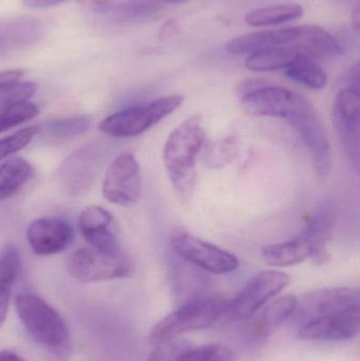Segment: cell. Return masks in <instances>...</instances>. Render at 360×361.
I'll return each instance as SVG.
<instances>
[{
	"mask_svg": "<svg viewBox=\"0 0 360 361\" xmlns=\"http://www.w3.org/2000/svg\"><path fill=\"white\" fill-rule=\"evenodd\" d=\"M333 214L329 209H319L308 216L302 233L310 240L313 247L312 261L316 265H323L329 261L328 243L333 228Z\"/></svg>",
	"mask_w": 360,
	"mask_h": 361,
	"instance_id": "ffe728a7",
	"label": "cell"
},
{
	"mask_svg": "<svg viewBox=\"0 0 360 361\" xmlns=\"http://www.w3.org/2000/svg\"><path fill=\"white\" fill-rule=\"evenodd\" d=\"M230 307V303L220 295L194 299L156 322L150 337L152 341H164L185 333L211 328Z\"/></svg>",
	"mask_w": 360,
	"mask_h": 361,
	"instance_id": "277c9868",
	"label": "cell"
},
{
	"mask_svg": "<svg viewBox=\"0 0 360 361\" xmlns=\"http://www.w3.org/2000/svg\"><path fill=\"white\" fill-rule=\"evenodd\" d=\"M78 229L91 247L110 252L122 250L114 233L113 218L105 208H85L78 218Z\"/></svg>",
	"mask_w": 360,
	"mask_h": 361,
	"instance_id": "9a60e30c",
	"label": "cell"
},
{
	"mask_svg": "<svg viewBox=\"0 0 360 361\" xmlns=\"http://www.w3.org/2000/svg\"><path fill=\"white\" fill-rule=\"evenodd\" d=\"M297 303L298 297L294 295H285L273 301L262 313L259 322L256 324L255 332L258 335L266 334L268 331L280 326L293 316Z\"/></svg>",
	"mask_w": 360,
	"mask_h": 361,
	"instance_id": "4316f807",
	"label": "cell"
},
{
	"mask_svg": "<svg viewBox=\"0 0 360 361\" xmlns=\"http://www.w3.org/2000/svg\"><path fill=\"white\" fill-rule=\"evenodd\" d=\"M99 148L87 146L74 152L61 165L59 177L68 192L78 195L89 190L99 169Z\"/></svg>",
	"mask_w": 360,
	"mask_h": 361,
	"instance_id": "5bb4252c",
	"label": "cell"
},
{
	"mask_svg": "<svg viewBox=\"0 0 360 361\" xmlns=\"http://www.w3.org/2000/svg\"><path fill=\"white\" fill-rule=\"evenodd\" d=\"M158 0H111L104 16L113 17L118 20L128 21L147 18L160 10Z\"/></svg>",
	"mask_w": 360,
	"mask_h": 361,
	"instance_id": "83f0119b",
	"label": "cell"
},
{
	"mask_svg": "<svg viewBox=\"0 0 360 361\" xmlns=\"http://www.w3.org/2000/svg\"><path fill=\"white\" fill-rule=\"evenodd\" d=\"M73 237L71 225L56 216L37 219L27 231L30 247L38 256H51L63 252L71 244Z\"/></svg>",
	"mask_w": 360,
	"mask_h": 361,
	"instance_id": "4fadbf2b",
	"label": "cell"
},
{
	"mask_svg": "<svg viewBox=\"0 0 360 361\" xmlns=\"http://www.w3.org/2000/svg\"><path fill=\"white\" fill-rule=\"evenodd\" d=\"M304 15V8L297 4H278L255 8L247 13L244 21L253 27L281 25L300 18Z\"/></svg>",
	"mask_w": 360,
	"mask_h": 361,
	"instance_id": "484cf974",
	"label": "cell"
},
{
	"mask_svg": "<svg viewBox=\"0 0 360 361\" xmlns=\"http://www.w3.org/2000/svg\"><path fill=\"white\" fill-rule=\"evenodd\" d=\"M299 37L294 46L302 47L314 56L315 54L328 55V56H340L344 54V47L325 31L323 27L316 25H302L297 27Z\"/></svg>",
	"mask_w": 360,
	"mask_h": 361,
	"instance_id": "603a6c76",
	"label": "cell"
},
{
	"mask_svg": "<svg viewBox=\"0 0 360 361\" xmlns=\"http://www.w3.org/2000/svg\"><path fill=\"white\" fill-rule=\"evenodd\" d=\"M178 31V25L175 20L168 21L163 25L162 30L160 32L161 39H167L175 35V32Z\"/></svg>",
	"mask_w": 360,
	"mask_h": 361,
	"instance_id": "74e56055",
	"label": "cell"
},
{
	"mask_svg": "<svg viewBox=\"0 0 360 361\" xmlns=\"http://www.w3.org/2000/svg\"><path fill=\"white\" fill-rule=\"evenodd\" d=\"M38 114L39 109L37 106L29 101L2 108L0 109V133L33 120Z\"/></svg>",
	"mask_w": 360,
	"mask_h": 361,
	"instance_id": "1f68e13d",
	"label": "cell"
},
{
	"mask_svg": "<svg viewBox=\"0 0 360 361\" xmlns=\"http://www.w3.org/2000/svg\"><path fill=\"white\" fill-rule=\"evenodd\" d=\"M23 4L31 8H48L58 6L67 0H23Z\"/></svg>",
	"mask_w": 360,
	"mask_h": 361,
	"instance_id": "d590c367",
	"label": "cell"
},
{
	"mask_svg": "<svg viewBox=\"0 0 360 361\" xmlns=\"http://www.w3.org/2000/svg\"><path fill=\"white\" fill-rule=\"evenodd\" d=\"M0 361H25L18 354L11 351L0 352Z\"/></svg>",
	"mask_w": 360,
	"mask_h": 361,
	"instance_id": "ab89813d",
	"label": "cell"
},
{
	"mask_svg": "<svg viewBox=\"0 0 360 361\" xmlns=\"http://www.w3.org/2000/svg\"><path fill=\"white\" fill-rule=\"evenodd\" d=\"M352 23L353 25H354V29L356 30V31H359L360 25L359 4H357V6H355L354 11L352 12Z\"/></svg>",
	"mask_w": 360,
	"mask_h": 361,
	"instance_id": "60d3db41",
	"label": "cell"
},
{
	"mask_svg": "<svg viewBox=\"0 0 360 361\" xmlns=\"http://www.w3.org/2000/svg\"><path fill=\"white\" fill-rule=\"evenodd\" d=\"M298 37L297 27L254 32L232 38L226 44L225 50L232 55H251L266 49L296 44Z\"/></svg>",
	"mask_w": 360,
	"mask_h": 361,
	"instance_id": "e0dca14e",
	"label": "cell"
},
{
	"mask_svg": "<svg viewBox=\"0 0 360 361\" xmlns=\"http://www.w3.org/2000/svg\"><path fill=\"white\" fill-rule=\"evenodd\" d=\"M268 84V82L263 80V78H252V80H244V82L239 85V95L242 97L243 95L247 94V93L252 92V91L256 90V89L260 88V87L266 86Z\"/></svg>",
	"mask_w": 360,
	"mask_h": 361,
	"instance_id": "e575fe53",
	"label": "cell"
},
{
	"mask_svg": "<svg viewBox=\"0 0 360 361\" xmlns=\"http://www.w3.org/2000/svg\"><path fill=\"white\" fill-rule=\"evenodd\" d=\"M287 78L313 90H323L328 85L325 70L315 63L313 55L306 52L297 61L285 69Z\"/></svg>",
	"mask_w": 360,
	"mask_h": 361,
	"instance_id": "d4e9b609",
	"label": "cell"
},
{
	"mask_svg": "<svg viewBox=\"0 0 360 361\" xmlns=\"http://www.w3.org/2000/svg\"><path fill=\"white\" fill-rule=\"evenodd\" d=\"M355 309H359V288H321L298 298L297 307L291 318L299 328L315 318Z\"/></svg>",
	"mask_w": 360,
	"mask_h": 361,
	"instance_id": "30bf717a",
	"label": "cell"
},
{
	"mask_svg": "<svg viewBox=\"0 0 360 361\" xmlns=\"http://www.w3.org/2000/svg\"><path fill=\"white\" fill-rule=\"evenodd\" d=\"M164 1H166V2H183V1H187V0H164Z\"/></svg>",
	"mask_w": 360,
	"mask_h": 361,
	"instance_id": "b9f144b4",
	"label": "cell"
},
{
	"mask_svg": "<svg viewBox=\"0 0 360 361\" xmlns=\"http://www.w3.org/2000/svg\"><path fill=\"white\" fill-rule=\"evenodd\" d=\"M359 333V309L315 318L298 328V338L308 341H344Z\"/></svg>",
	"mask_w": 360,
	"mask_h": 361,
	"instance_id": "7c38bea8",
	"label": "cell"
},
{
	"mask_svg": "<svg viewBox=\"0 0 360 361\" xmlns=\"http://www.w3.org/2000/svg\"><path fill=\"white\" fill-rule=\"evenodd\" d=\"M240 152L239 140L228 137L211 142L203 152V164L211 169H223L232 162Z\"/></svg>",
	"mask_w": 360,
	"mask_h": 361,
	"instance_id": "f1b7e54d",
	"label": "cell"
},
{
	"mask_svg": "<svg viewBox=\"0 0 360 361\" xmlns=\"http://www.w3.org/2000/svg\"><path fill=\"white\" fill-rule=\"evenodd\" d=\"M183 103L182 95L161 97L147 105L128 108L111 114L101 121L99 128L109 137H137L177 111Z\"/></svg>",
	"mask_w": 360,
	"mask_h": 361,
	"instance_id": "5b68a950",
	"label": "cell"
},
{
	"mask_svg": "<svg viewBox=\"0 0 360 361\" xmlns=\"http://www.w3.org/2000/svg\"><path fill=\"white\" fill-rule=\"evenodd\" d=\"M42 23L34 18H12L0 23V53L31 46L42 38Z\"/></svg>",
	"mask_w": 360,
	"mask_h": 361,
	"instance_id": "d6986e66",
	"label": "cell"
},
{
	"mask_svg": "<svg viewBox=\"0 0 360 361\" xmlns=\"http://www.w3.org/2000/svg\"><path fill=\"white\" fill-rule=\"evenodd\" d=\"M170 243L178 256L209 273L225 275L239 267V260L235 255L183 229L173 231Z\"/></svg>",
	"mask_w": 360,
	"mask_h": 361,
	"instance_id": "52a82bcc",
	"label": "cell"
},
{
	"mask_svg": "<svg viewBox=\"0 0 360 361\" xmlns=\"http://www.w3.org/2000/svg\"><path fill=\"white\" fill-rule=\"evenodd\" d=\"M23 76V72L21 70H8V71L0 72V86L20 80Z\"/></svg>",
	"mask_w": 360,
	"mask_h": 361,
	"instance_id": "8d00e7d4",
	"label": "cell"
},
{
	"mask_svg": "<svg viewBox=\"0 0 360 361\" xmlns=\"http://www.w3.org/2000/svg\"><path fill=\"white\" fill-rule=\"evenodd\" d=\"M35 90L36 85L34 82L20 80L0 86V109L29 101Z\"/></svg>",
	"mask_w": 360,
	"mask_h": 361,
	"instance_id": "836d02e7",
	"label": "cell"
},
{
	"mask_svg": "<svg viewBox=\"0 0 360 361\" xmlns=\"http://www.w3.org/2000/svg\"><path fill=\"white\" fill-rule=\"evenodd\" d=\"M234 352L220 343L199 345L180 352L173 361H234Z\"/></svg>",
	"mask_w": 360,
	"mask_h": 361,
	"instance_id": "4dcf8cb0",
	"label": "cell"
},
{
	"mask_svg": "<svg viewBox=\"0 0 360 361\" xmlns=\"http://www.w3.org/2000/svg\"><path fill=\"white\" fill-rule=\"evenodd\" d=\"M206 133L202 116H192L175 127L163 148V162L178 199L187 204L197 183V160L204 148Z\"/></svg>",
	"mask_w": 360,
	"mask_h": 361,
	"instance_id": "6da1fadb",
	"label": "cell"
},
{
	"mask_svg": "<svg viewBox=\"0 0 360 361\" xmlns=\"http://www.w3.org/2000/svg\"><path fill=\"white\" fill-rule=\"evenodd\" d=\"M90 127V116H75L50 123L46 126V131L49 139L61 142L84 135Z\"/></svg>",
	"mask_w": 360,
	"mask_h": 361,
	"instance_id": "f546056e",
	"label": "cell"
},
{
	"mask_svg": "<svg viewBox=\"0 0 360 361\" xmlns=\"http://www.w3.org/2000/svg\"><path fill=\"white\" fill-rule=\"evenodd\" d=\"M350 80L351 86L349 88L355 89V90L359 91V63L353 66L352 69L350 71Z\"/></svg>",
	"mask_w": 360,
	"mask_h": 361,
	"instance_id": "f35d334b",
	"label": "cell"
},
{
	"mask_svg": "<svg viewBox=\"0 0 360 361\" xmlns=\"http://www.w3.org/2000/svg\"><path fill=\"white\" fill-rule=\"evenodd\" d=\"M283 118L295 129L304 142L317 177L328 179L333 166L331 144L325 125L313 104L300 93L294 92Z\"/></svg>",
	"mask_w": 360,
	"mask_h": 361,
	"instance_id": "3957f363",
	"label": "cell"
},
{
	"mask_svg": "<svg viewBox=\"0 0 360 361\" xmlns=\"http://www.w3.org/2000/svg\"><path fill=\"white\" fill-rule=\"evenodd\" d=\"M68 271L82 283H97L130 277L135 271V264L123 250L104 252L90 246L71 255Z\"/></svg>",
	"mask_w": 360,
	"mask_h": 361,
	"instance_id": "8992f818",
	"label": "cell"
},
{
	"mask_svg": "<svg viewBox=\"0 0 360 361\" xmlns=\"http://www.w3.org/2000/svg\"><path fill=\"white\" fill-rule=\"evenodd\" d=\"M142 193V176L139 162L130 152L116 157L108 166L103 183L105 199L114 205H135Z\"/></svg>",
	"mask_w": 360,
	"mask_h": 361,
	"instance_id": "9c48e42d",
	"label": "cell"
},
{
	"mask_svg": "<svg viewBox=\"0 0 360 361\" xmlns=\"http://www.w3.org/2000/svg\"><path fill=\"white\" fill-rule=\"evenodd\" d=\"M290 283L291 277L285 271H260L247 281L230 303V309L237 317H249L261 309L273 297L285 290Z\"/></svg>",
	"mask_w": 360,
	"mask_h": 361,
	"instance_id": "8fae6325",
	"label": "cell"
},
{
	"mask_svg": "<svg viewBox=\"0 0 360 361\" xmlns=\"http://www.w3.org/2000/svg\"><path fill=\"white\" fill-rule=\"evenodd\" d=\"M15 307L27 334L59 358L71 353L70 333L61 316L44 299L33 294H19Z\"/></svg>",
	"mask_w": 360,
	"mask_h": 361,
	"instance_id": "7a4b0ae2",
	"label": "cell"
},
{
	"mask_svg": "<svg viewBox=\"0 0 360 361\" xmlns=\"http://www.w3.org/2000/svg\"><path fill=\"white\" fill-rule=\"evenodd\" d=\"M40 131H42V127L38 125H32L0 140V162L27 147Z\"/></svg>",
	"mask_w": 360,
	"mask_h": 361,
	"instance_id": "d6a6232c",
	"label": "cell"
},
{
	"mask_svg": "<svg viewBox=\"0 0 360 361\" xmlns=\"http://www.w3.org/2000/svg\"><path fill=\"white\" fill-rule=\"evenodd\" d=\"M20 269L18 248L6 244L0 250V328L6 322L13 286Z\"/></svg>",
	"mask_w": 360,
	"mask_h": 361,
	"instance_id": "7402d4cb",
	"label": "cell"
},
{
	"mask_svg": "<svg viewBox=\"0 0 360 361\" xmlns=\"http://www.w3.org/2000/svg\"><path fill=\"white\" fill-rule=\"evenodd\" d=\"M334 127L347 160L355 173L359 171L360 95L359 91L345 88L337 93L332 108Z\"/></svg>",
	"mask_w": 360,
	"mask_h": 361,
	"instance_id": "ba28073f",
	"label": "cell"
},
{
	"mask_svg": "<svg viewBox=\"0 0 360 361\" xmlns=\"http://www.w3.org/2000/svg\"><path fill=\"white\" fill-rule=\"evenodd\" d=\"M294 91L283 87L266 85L241 97L243 111L252 116L283 118Z\"/></svg>",
	"mask_w": 360,
	"mask_h": 361,
	"instance_id": "2e32d148",
	"label": "cell"
},
{
	"mask_svg": "<svg viewBox=\"0 0 360 361\" xmlns=\"http://www.w3.org/2000/svg\"><path fill=\"white\" fill-rule=\"evenodd\" d=\"M34 169L25 159L14 157L0 166V201L14 197L33 176Z\"/></svg>",
	"mask_w": 360,
	"mask_h": 361,
	"instance_id": "cb8c5ba5",
	"label": "cell"
},
{
	"mask_svg": "<svg viewBox=\"0 0 360 361\" xmlns=\"http://www.w3.org/2000/svg\"><path fill=\"white\" fill-rule=\"evenodd\" d=\"M308 51L299 46L276 47L249 55L244 66L254 72H271L287 69Z\"/></svg>",
	"mask_w": 360,
	"mask_h": 361,
	"instance_id": "44dd1931",
	"label": "cell"
},
{
	"mask_svg": "<svg viewBox=\"0 0 360 361\" xmlns=\"http://www.w3.org/2000/svg\"><path fill=\"white\" fill-rule=\"evenodd\" d=\"M261 255L271 267H287L312 258L313 247L308 237L302 233L289 241L263 246Z\"/></svg>",
	"mask_w": 360,
	"mask_h": 361,
	"instance_id": "ac0fdd59",
	"label": "cell"
}]
</instances>
